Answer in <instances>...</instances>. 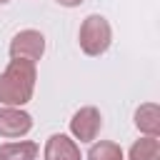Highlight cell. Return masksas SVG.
Listing matches in <instances>:
<instances>
[{
    "label": "cell",
    "mask_w": 160,
    "mask_h": 160,
    "mask_svg": "<svg viewBox=\"0 0 160 160\" xmlns=\"http://www.w3.org/2000/svg\"><path fill=\"white\" fill-rule=\"evenodd\" d=\"M85 160H125L122 148L112 140H95L90 142V150L85 155Z\"/></svg>",
    "instance_id": "cell-10"
},
{
    "label": "cell",
    "mask_w": 160,
    "mask_h": 160,
    "mask_svg": "<svg viewBox=\"0 0 160 160\" xmlns=\"http://www.w3.org/2000/svg\"><path fill=\"white\" fill-rule=\"evenodd\" d=\"M78 42H80V50L85 55H90V58H100L102 52H108V48L112 42V28H110L108 18H102V15H88L80 22Z\"/></svg>",
    "instance_id": "cell-2"
},
{
    "label": "cell",
    "mask_w": 160,
    "mask_h": 160,
    "mask_svg": "<svg viewBox=\"0 0 160 160\" xmlns=\"http://www.w3.org/2000/svg\"><path fill=\"white\" fill-rule=\"evenodd\" d=\"M8 2H10V0H0V5H8Z\"/></svg>",
    "instance_id": "cell-12"
},
{
    "label": "cell",
    "mask_w": 160,
    "mask_h": 160,
    "mask_svg": "<svg viewBox=\"0 0 160 160\" xmlns=\"http://www.w3.org/2000/svg\"><path fill=\"white\" fill-rule=\"evenodd\" d=\"M58 5H62V8H78V5H82V0H55Z\"/></svg>",
    "instance_id": "cell-11"
},
{
    "label": "cell",
    "mask_w": 160,
    "mask_h": 160,
    "mask_svg": "<svg viewBox=\"0 0 160 160\" xmlns=\"http://www.w3.org/2000/svg\"><path fill=\"white\" fill-rule=\"evenodd\" d=\"M132 120H135V128L142 135H148V138H158L160 135V105L158 102H142L135 110Z\"/></svg>",
    "instance_id": "cell-7"
},
{
    "label": "cell",
    "mask_w": 160,
    "mask_h": 160,
    "mask_svg": "<svg viewBox=\"0 0 160 160\" xmlns=\"http://www.w3.org/2000/svg\"><path fill=\"white\" fill-rule=\"evenodd\" d=\"M128 160H160V140L142 135L128 150Z\"/></svg>",
    "instance_id": "cell-9"
},
{
    "label": "cell",
    "mask_w": 160,
    "mask_h": 160,
    "mask_svg": "<svg viewBox=\"0 0 160 160\" xmlns=\"http://www.w3.org/2000/svg\"><path fill=\"white\" fill-rule=\"evenodd\" d=\"M32 130V115L22 108H0V135L2 138H25Z\"/></svg>",
    "instance_id": "cell-5"
},
{
    "label": "cell",
    "mask_w": 160,
    "mask_h": 160,
    "mask_svg": "<svg viewBox=\"0 0 160 160\" xmlns=\"http://www.w3.org/2000/svg\"><path fill=\"white\" fill-rule=\"evenodd\" d=\"M42 160H82L80 155V145L62 132H55L45 140L42 148Z\"/></svg>",
    "instance_id": "cell-6"
},
{
    "label": "cell",
    "mask_w": 160,
    "mask_h": 160,
    "mask_svg": "<svg viewBox=\"0 0 160 160\" xmlns=\"http://www.w3.org/2000/svg\"><path fill=\"white\" fill-rule=\"evenodd\" d=\"M38 142L32 140H15L0 145V160H38Z\"/></svg>",
    "instance_id": "cell-8"
},
{
    "label": "cell",
    "mask_w": 160,
    "mask_h": 160,
    "mask_svg": "<svg viewBox=\"0 0 160 160\" xmlns=\"http://www.w3.org/2000/svg\"><path fill=\"white\" fill-rule=\"evenodd\" d=\"M38 80V68L30 60H10L0 72V105L22 108L32 100Z\"/></svg>",
    "instance_id": "cell-1"
},
{
    "label": "cell",
    "mask_w": 160,
    "mask_h": 160,
    "mask_svg": "<svg viewBox=\"0 0 160 160\" xmlns=\"http://www.w3.org/2000/svg\"><path fill=\"white\" fill-rule=\"evenodd\" d=\"M102 130V115L95 105H85L80 110H75V115L70 118V135L78 142H95L98 135Z\"/></svg>",
    "instance_id": "cell-4"
},
{
    "label": "cell",
    "mask_w": 160,
    "mask_h": 160,
    "mask_svg": "<svg viewBox=\"0 0 160 160\" xmlns=\"http://www.w3.org/2000/svg\"><path fill=\"white\" fill-rule=\"evenodd\" d=\"M8 52H10V60H30V62H38L45 55V35L40 30L25 28V30H20V32L12 35Z\"/></svg>",
    "instance_id": "cell-3"
}]
</instances>
